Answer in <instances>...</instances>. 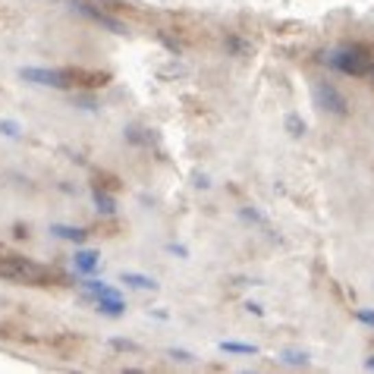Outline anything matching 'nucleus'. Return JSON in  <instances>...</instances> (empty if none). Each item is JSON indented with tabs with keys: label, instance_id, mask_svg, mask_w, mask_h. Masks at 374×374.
<instances>
[{
	"label": "nucleus",
	"instance_id": "9",
	"mask_svg": "<svg viewBox=\"0 0 374 374\" xmlns=\"http://www.w3.org/2000/svg\"><path fill=\"white\" fill-rule=\"evenodd\" d=\"M91 198H95V204H97V211H101V214H113V211H117V202H113V198L101 186L91 189Z\"/></svg>",
	"mask_w": 374,
	"mask_h": 374
},
{
	"label": "nucleus",
	"instance_id": "10",
	"mask_svg": "<svg viewBox=\"0 0 374 374\" xmlns=\"http://www.w3.org/2000/svg\"><path fill=\"white\" fill-rule=\"evenodd\" d=\"M123 283L135 286V290H154V286H157L151 277H142V274H132V270H126V274H123Z\"/></svg>",
	"mask_w": 374,
	"mask_h": 374
},
{
	"label": "nucleus",
	"instance_id": "5",
	"mask_svg": "<svg viewBox=\"0 0 374 374\" xmlns=\"http://www.w3.org/2000/svg\"><path fill=\"white\" fill-rule=\"evenodd\" d=\"M69 10H75V13H82L85 19H91L95 25H101V29H107V32H113V35H126V25L117 19V16H110L107 10H101V7H95L91 0H63Z\"/></svg>",
	"mask_w": 374,
	"mask_h": 374
},
{
	"label": "nucleus",
	"instance_id": "14",
	"mask_svg": "<svg viewBox=\"0 0 374 374\" xmlns=\"http://www.w3.org/2000/svg\"><path fill=\"white\" fill-rule=\"evenodd\" d=\"M355 318L365 321V324H374V312H355Z\"/></svg>",
	"mask_w": 374,
	"mask_h": 374
},
{
	"label": "nucleus",
	"instance_id": "16",
	"mask_svg": "<svg viewBox=\"0 0 374 374\" xmlns=\"http://www.w3.org/2000/svg\"><path fill=\"white\" fill-rule=\"evenodd\" d=\"M365 365H368V368H371V371H374V359H368V362H365Z\"/></svg>",
	"mask_w": 374,
	"mask_h": 374
},
{
	"label": "nucleus",
	"instance_id": "3",
	"mask_svg": "<svg viewBox=\"0 0 374 374\" xmlns=\"http://www.w3.org/2000/svg\"><path fill=\"white\" fill-rule=\"evenodd\" d=\"M330 69H337L343 75H355V79H374V57L368 47L362 45H343L337 51L324 54Z\"/></svg>",
	"mask_w": 374,
	"mask_h": 374
},
{
	"label": "nucleus",
	"instance_id": "6",
	"mask_svg": "<svg viewBox=\"0 0 374 374\" xmlns=\"http://www.w3.org/2000/svg\"><path fill=\"white\" fill-rule=\"evenodd\" d=\"M312 91H314V104L321 110L334 113V117H346L349 113V101H346V95L334 82H314Z\"/></svg>",
	"mask_w": 374,
	"mask_h": 374
},
{
	"label": "nucleus",
	"instance_id": "13",
	"mask_svg": "<svg viewBox=\"0 0 374 374\" xmlns=\"http://www.w3.org/2000/svg\"><path fill=\"white\" fill-rule=\"evenodd\" d=\"M280 359H283L286 365H302V368L308 365V355H305V352H283Z\"/></svg>",
	"mask_w": 374,
	"mask_h": 374
},
{
	"label": "nucleus",
	"instance_id": "8",
	"mask_svg": "<svg viewBox=\"0 0 374 374\" xmlns=\"http://www.w3.org/2000/svg\"><path fill=\"white\" fill-rule=\"evenodd\" d=\"M51 233L57 236V239L75 242V246H79V242H85V236H89V233H85L82 226H67V224H54V226H51Z\"/></svg>",
	"mask_w": 374,
	"mask_h": 374
},
{
	"label": "nucleus",
	"instance_id": "11",
	"mask_svg": "<svg viewBox=\"0 0 374 374\" xmlns=\"http://www.w3.org/2000/svg\"><path fill=\"white\" fill-rule=\"evenodd\" d=\"M220 349L224 352H236V355H255V346H248V343H233V340H224V343H220Z\"/></svg>",
	"mask_w": 374,
	"mask_h": 374
},
{
	"label": "nucleus",
	"instance_id": "1",
	"mask_svg": "<svg viewBox=\"0 0 374 374\" xmlns=\"http://www.w3.org/2000/svg\"><path fill=\"white\" fill-rule=\"evenodd\" d=\"M29 85L38 89H57V91H73L79 85H104V75L97 73H85V69H47V67H23L19 69Z\"/></svg>",
	"mask_w": 374,
	"mask_h": 374
},
{
	"label": "nucleus",
	"instance_id": "7",
	"mask_svg": "<svg viewBox=\"0 0 374 374\" xmlns=\"http://www.w3.org/2000/svg\"><path fill=\"white\" fill-rule=\"evenodd\" d=\"M73 268L79 270V274H85V277H91L97 268H101V255L91 252V248H75L73 255Z\"/></svg>",
	"mask_w": 374,
	"mask_h": 374
},
{
	"label": "nucleus",
	"instance_id": "12",
	"mask_svg": "<svg viewBox=\"0 0 374 374\" xmlns=\"http://www.w3.org/2000/svg\"><path fill=\"white\" fill-rule=\"evenodd\" d=\"M0 132L7 135V139H23V129H19V123H13V120H0Z\"/></svg>",
	"mask_w": 374,
	"mask_h": 374
},
{
	"label": "nucleus",
	"instance_id": "15",
	"mask_svg": "<svg viewBox=\"0 0 374 374\" xmlns=\"http://www.w3.org/2000/svg\"><path fill=\"white\" fill-rule=\"evenodd\" d=\"M97 3H110V7H117V0H97Z\"/></svg>",
	"mask_w": 374,
	"mask_h": 374
},
{
	"label": "nucleus",
	"instance_id": "4",
	"mask_svg": "<svg viewBox=\"0 0 374 374\" xmlns=\"http://www.w3.org/2000/svg\"><path fill=\"white\" fill-rule=\"evenodd\" d=\"M82 290H85V296H89V299L97 305V312L110 314V318H120L123 308H126V302H123L120 292L113 290V286L101 283V280H85Z\"/></svg>",
	"mask_w": 374,
	"mask_h": 374
},
{
	"label": "nucleus",
	"instance_id": "2",
	"mask_svg": "<svg viewBox=\"0 0 374 374\" xmlns=\"http://www.w3.org/2000/svg\"><path fill=\"white\" fill-rule=\"evenodd\" d=\"M54 277H57V270L35 261V258H25V255L16 252H0V280H13V283L25 286H47Z\"/></svg>",
	"mask_w": 374,
	"mask_h": 374
}]
</instances>
